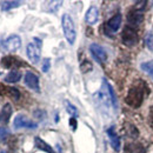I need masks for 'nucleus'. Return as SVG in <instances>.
<instances>
[{
  "instance_id": "9",
  "label": "nucleus",
  "mask_w": 153,
  "mask_h": 153,
  "mask_svg": "<svg viewBox=\"0 0 153 153\" xmlns=\"http://www.w3.org/2000/svg\"><path fill=\"white\" fill-rule=\"evenodd\" d=\"M120 25H121V14L117 13L105 24V33H106V36H112L113 33H115L120 28Z\"/></svg>"
},
{
  "instance_id": "6",
  "label": "nucleus",
  "mask_w": 153,
  "mask_h": 153,
  "mask_svg": "<svg viewBox=\"0 0 153 153\" xmlns=\"http://www.w3.org/2000/svg\"><path fill=\"white\" fill-rule=\"evenodd\" d=\"M13 126L14 128H30V130H34L38 127V124L32 121L31 119H28L26 115L18 114L14 120H13Z\"/></svg>"
},
{
  "instance_id": "7",
  "label": "nucleus",
  "mask_w": 153,
  "mask_h": 153,
  "mask_svg": "<svg viewBox=\"0 0 153 153\" xmlns=\"http://www.w3.org/2000/svg\"><path fill=\"white\" fill-rule=\"evenodd\" d=\"M138 28H134L131 26H126L123 32V42L127 46H133L138 42Z\"/></svg>"
},
{
  "instance_id": "17",
  "label": "nucleus",
  "mask_w": 153,
  "mask_h": 153,
  "mask_svg": "<svg viewBox=\"0 0 153 153\" xmlns=\"http://www.w3.org/2000/svg\"><path fill=\"white\" fill-rule=\"evenodd\" d=\"M21 4H22L21 1H16V0L14 1H7V0H5V1H0V8H1V11H10L12 8L19 7Z\"/></svg>"
},
{
  "instance_id": "1",
  "label": "nucleus",
  "mask_w": 153,
  "mask_h": 153,
  "mask_svg": "<svg viewBox=\"0 0 153 153\" xmlns=\"http://www.w3.org/2000/svg\"><path fill=\"white\" fill-rule=\"evenodd\" d=\"M94 100L101 106H105V107L112 106L114 111L118 110V99L115 96L114 90L105 78L102 79V85L100 91H98L94 94Z\"/></svg>"
},
{
  "instance_id": "22",
  "label": "nucleus",
  "mask_w": 153,
  "mask_h": 153,
  "mask_svg": "<svg viewBox=\"0 0 153 153\" xmlns=\"http://www.w3.org/2000/svg\"><path fill=\"white\" fill-rule=\"evenodd\" d=\"M92 68H93L92 64H91L90 61H87V60L82 61V62H81V65H80V70H81V72H82V73H87V72H90Z\"/></svg>"
},
{
  "instance_id": "23",
  "label": "nucleus",
  "mask_w": 153,
  "mask_h": 153,
  "mask_svg": "<svg viewBox=\"0 0 153 153\" xmlns=\"http://www.w3.org/2000/svg\"><path fill=\"white\" fill-rule=\"evenodd\" d=\"M50 67H51V59H50V58H45V59L42 60V66H41L42 72H44V73H47L48 70H50Z\"/></svg>"
},
{
  "instance_id": "28",
  "label": "nucleus",
  "mask_w": 153,
  "mask_h": 153,
  "mask_svg": "<svg viewBox=\"0 0 153 153\" xmlns=\"http://www.w3.org/2000/svg\"><path fill=\"white\" fill-rule=\"evenodd\" d=\"M150 121H151V124L153 125V106L151 107V112H150Z\"/></svg>"
},
{
  "instance_id": "16",
  "label": "nucleus",
  "mask_w": 153,
  "mask_h": 153,
  "mask_svg": "<svg viewBox=\"0 0 153 153\" xmlns=\"http://www.w3.org/2000/svg\"><path fill=\"white\" fill-rule=\"evenodd\" d=\"M34 145H36V147H37L38 150H41V151H44V152L56 153L54 150H53V147H51L46 141H44V140H42L41 138H39V137H36V138H34Z\"/></svg>"
},
{
  "instance_id": "4",
  "label": "nucleus",
  "mask_w": 153,
  "mask_h": 153,
  "mask_svg": "<svg viewBox=\"0 0 153 153\" xmlns=\"http://www.w3.org/2000/svg\"><path fill=\"white\" fill-rule=\"evenodd\" d=\"M34 42H30L27 45L26 48V53H27V58L30 59L31 62L33 64H38L40 60V53H41V40L39 38L33 39Z\"/></svg>"
},
{
  "instance_id": "26",
  "label": "nucleus",
  "mask_w": 153,
  "mask_h": 153,
  "mask_svg": "<svg viewBox=\"0 0 153 153\" xmlns=\"http://www.w3.org/2000/svg\"><path fill=\"white\" fill-rule=\"evenodd\" d=\"M34 115L38 117L40 120H42V119L46 117V112H44V111H41V110H37V111L34 112Z\"/></svg>"
},
{
  "instance_id": "5",
  "label": "nucleus",
  "mask_w": 153,
  "mask_h": 153,
  "mask_svg": "<svg viewBox=\"0 0 153 153\" xmlns=\"http://www.w3.org/2000/svg\"><path fill=\"white\" fill-rule=\"evenodd\" d=\"M20 46H21V39L19 36L17 34H12L6 40H4L1 47L4 51L8 52V53H12V52H16L17 50H19Z\"/></svg>"
},
{
  "instance_id": "10",
  "label": "nucleus",
  "mask_w": 153,
  "mask_h": 153,
  "mask_svg": "<svg viewBox=\"0 0 153 153\" xmlns=\"http://www.w3.org/2000/svg\"><path fill=\"white\" fill-rule=\"evenodd\" d=\"M143 20H144L143 11H140V10H138L135 7L127 13V25L131 26V27L138 28V26L143 22Z\"/></svg>"
},
{
  "instance_id": "11",
  "label": "nucleus",
  "mask_w": 153,
  "mask_h": 153,
  "mask_svg": "<svg viewBox=\"0 0 153 153\" xmlns=\"http://www.w3.org/2000/svg\"><path fill=\"white\" fill-rule=\"evenodd\" d=\"M24 81H25V85H26L28 88L36 91L37 93L40 92L39 78H38V76H36L34 73H32V72H26L25 78H24Z\"/></svg>"
},
{
  "instance_id": "13",
  "label": "nucleus",
  "mask_w": 153,
  "mask_h": 153,
  "mask_svg": "<svg viewBox=\"0 0 153 153\" xmlns=\"http://www.w3.org/2000/svg\"><path fill=\"white\" fill-rule=\"evenodd\" d=\"M107 135L110 138V143H111L113 150H114L115 152H119L120 151V138H119L118 134L115 133L113 126H111L110 128H107Z\"/></svg>"
},
{
  "instance_id": "18",
  "label": "nucleus",
  "mask_w": 153,
  "mask_h": 153,
  "mask_svg": "<svg viewBox=\"0 0 153 153\" xmlns=\"http://www.w3.org/2000/svg\"><path fill=\"white\" fill-rule=\"evenodd\" d=\"M20 79H21V73L17 70H12L7 76H5V81L6 82H10V84H14V82H18Z\"/></svg>"
},
{
  "instance_id": "12",
  "label": "nucleus",
  "mask_w": 153,
  "mask_h": 153,
  "mask_svg": "<svg viewBox=\"0 0 153 153\" xmlns=\"http://www.w3.org/2000/svg\"><path fill=\"white\" fill-rule=\"evenodd\" d=\"M1 66L4 68H12V67H18V66H25V64L24 61H20L17 58L7 56L1 59Z\"/></svg>"
},
{
  "instance_id": "19",
  "label": "nucleus",
  "mask_w": 153,
  "mask_h": 153,
  "mask_svg": "<svg viewBox=\"0 0 153 153\" xmlns=\"http://www.w3.org/2000/svg\"><path fill=\"white\" fill-rule=\"evenodd\" d=\"M140 68L149 76L153 79V60H150V61H146V62H143L140 65Z\"/></svg>"
},
{
  "instance_id": "24",
  "label": "nucleus",
  "mask_w": 153,
  "mask_h": 153,
  "mask_svg": "<svg viewBox=\"0 0 153 153\" xmlns=\"http://www.w3.org/2000/svg\"><path fill=\"white\" fill-rule=\"evenodd\" d=\"M7 90H8V91H7L8 94L12 97L14 100H18V99L20 98V92L17 90V88H14V87H8Z\"/></svg>"
},
{
  "instance_id": "15",
  "label": "nucleus",
  "mask_w": 153,
  "mask_h": 153,
  "mask_svg": "<svg viewBox=\"0 0 153 153\" xmlns=\"http://www.w3.org/2000/svg\"><path fill=\"white\" fill-rule=\"evenodd\" d=\"M11 115H12V106L11 104H6L0 111V124L6 125L10 121Z\"/></svg>"
},
{
  "instance_id": "3",
  "label": "nucleus",
  "mask_w": 153,
  "mask_h": 153,
  "mask_svg": "<svg viewBox=\"0 0 153 153\" xmlns=\"http://www.w3.org/2000/svg\"><path fill=\"white\" fill-rule=\"evenodd\" d=\"M61 26H62V31L65 34V38L68 41L70 45H74L76 38V26H74V21L71 18V16L68 14H64L61 18Z\"/></svg>"
},
{
  "instance_id": "21",
  "label": "nucleus",
  "mask_w": 153,
  "mask_h": 153,
  "mask_svg": "<svg viewBox=\"0 0 153 153\" xmlns=\"http://www.w3.org/2000/svg\"><path fill=\"white\" fill-rule=\"evenodd\" d=\"M144 42H145V46L153 52V33L152 32H149L145 34V38H144Z\"/></svg>"
},
{
  "instance_id": "8",
  "label": "nucleus",
  "mask_w": 153,
  "mask_h": 153,
  "mask_svg": "<svg viewBox=\"0 0 153 153\" xmlns=\"http://www.w3.org/2000/svg\"><path fill=\"white\" fill-rule=\"evenodd\" d=\"M90 52H91L92 57L94 58L96 61H98L99 64L106 62V60H107V52H106V50H105L102 46H100L99 44H96V42L91 44V45H90Z\"/></svg>"
},
{
  "instance_id": "2",
  "label": "nucleus",
  "mask_w": 153,
  "mask_h": 153,
  "mask_svg": "<svg viewBox=\"0 0 153 153\" xmlns=\"http://www.w3.org/2000/svg\"><path fill=\"white\" fill-rule=\"evenodd\" d=\"M146 94H149V86L143 80H139L128 91L125 100L130 106L137 108L143 104L144 98L146 97Z\"/></svg>"
},
{
  "instance_id": "27",
  "label": "nucleus",
  "mask_w": 153,
  "mask_h": 153,
  "mask_svg": "<svg viewBox=\"0 0 153 153\" xmlns=\"http://www.w3.org/2000/svg\"><path fill=\"white\" fill-rule=\"evenodd\" d=\"M70 125L72 126V130L76 131V118H72V117H71V119H70Z\"/></svg>"
},
{
  "instance_id": "14",
  "label": "nucleus",
  "mask_w": 153,
  "mask_h": 153,
  "mask_svg": "<svg viewBox=\"0 0 153 153\" xmlns=\"http://www.w3.org/2000/svg\"><path fill=\"white\" fill-rule=\"evenodd\" d=\"M98 19H99V10H98V7L97 6H91L87 10L86 14H85L86 22L88 25H94L97 21H98Z\"/></svg>"
},
{
  "instance_id": "20",
  "label": "nucleus",
  "mask_w": 153,
  "mask_h": 153,
  "mask_svg": "<svg viewBox=\"0 0 153 153\" xmlns=\"http://www.w3.org/2000/svg\"><path fill=\"white\" fill-rule=\"evenodd\" d=\"M65 107H66V111L67 113L71 115L72 118H76L79 112H78V108H76L74 105H72L68 100H65Z\"/></svg>"
},
{
  "instance_id": "25",
  "label": "nucleus",
  "mask_w": 153,
  "mask_h": 153,
  "mask_svg": "<svg viewBox=\"0 0 153 153\" xmlns=\"http://www.w3.org/2000/svg\"><path fill=\"white\" fill-rule=\"evenodd\" d=\"M10 135V131L6 127H0V143L4 141Z\"/></svg>"
}]
</instances>
